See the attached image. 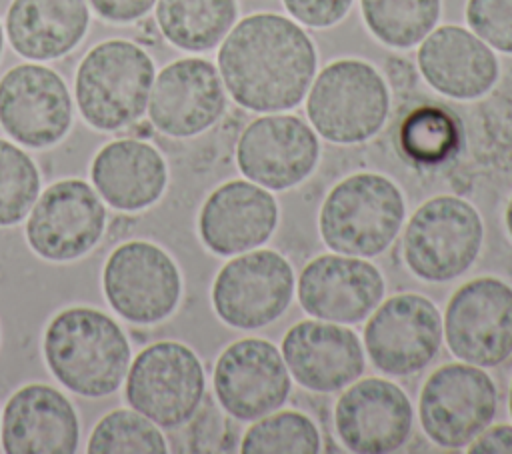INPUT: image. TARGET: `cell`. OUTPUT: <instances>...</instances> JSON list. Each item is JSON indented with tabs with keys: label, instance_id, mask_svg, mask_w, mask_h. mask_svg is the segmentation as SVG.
I'll use <instances>...</instances> for the list:
<instances>
[{
	"label": "cell",
	"instance_id": "26",
	"mask_svg": "<svg viewBox=\"0 0 512 454\" xmlns=\"http://www.w3.org/2000/svg\"><path fill=\"white\" fill-rule=\"evenodd\" d=\"M160 34L188 52H204L224 40L236 20V0H156Z\"/></svg>",
	"mask_w": 512,
	"mask_h": 454
},
{
	"label": "cell",
	"instance_id": "16",
	"mask_svg": "<svg viewBox=\"0 0 512 454\" xmlns=\"http://www.w3.org/2000/svg\"><path fill=\"white\" fill-rule=\"evenodd\" d=\"M72 100L64 80L40 64H18L0 78V124L20 144L46 148L70 128Z\"/></svg>",
	"mask_w": 512,
	"mask_h": 454
},
{
	"label": "cell",
	"instance_id": "11",
	"mask_svg": "<svg viewBox=\"0 0 512 454\" xmlns=\"http://www.w3.org/2000/svg\"><path fill=\"white\" fill-rule=\"evenodd\" d=\"M102 288L118 316L134 324H156L176 310L182 280L166 250L146 240H128L108 256Z\"/></svg>",
	"mask_w": 512,
	"mask_h": 454
},
{
	"label": "cell",
	"instance_id": "15",
	"mask_svg": "<svg viewBox=\"0 0 512 454\" xmlns=\"http://www.w3.org/2000/svg\"><path fill=\"white\" fill-rule=\"evenodd\" d=\"M212 380L222 410L242 422L278 410L292 384L282 352L262 338H242L224 348Z\"/></svg>",
	"mask_w": 512,
	"mask_h": 454
},
{
	"label": "cell",
	"instance_id": "33",
	"mask_svg": "<svg viewBox=\"0 0 512 454\" xmlns=\"http://www.w3.org/2000/svg\"><path fill=\"white\" fill-rule=\"evenodd\" d=\"M284 8L296 22L310 26V28H328L340 22L350 6L352 0H282Z\"/></svg>",
	"mask_w": 512,
	"mask_h": 454
},
{
	"label": "cell",
	"instance_id": "4",
	"mask_svg": "<svg viewBox=\"0 0 512 454\" xmlns=\"http://www.w3.org/2000/svg\"><path fill=\"white\" fill-rule=\"evenodd\" d=\"M154 62L130 40H104L90 48L76 70V102L82 118L106 132L128 128L148 108Z\"/></svg>",
	"mask_w": 512,
	"mask_h": 454
},
{
	"label": "cell",
	"instance_id": "34",
	"mask_svg": "<svg viewBox=\"0 0 512 454\" xmlns=\"http://www.w3.org/2000/svg\"><path fill=\"white\" fill-rule=\"evenodd\" d=\"M90 4L110 22H134L144 18L156 0H90Z\"/></svg>",
	"mask_w": 512,
	"mask_h": 454
},
{
	"label": "cell",
	"instance_id": "35",
	"mask_svg": "<svg viewBox=\"0 0 512 454\" xmlns=\"http://www.w3.org/2000/svg\"><path fill=\"white\" fill-rule=\"evenodd\" d=\"M466 448L472 454H512V426H488Z\"/></svg>",
	"mask_w": 512,
	"mask_h": 454
},
{
	"label": "cell",
	"instance_id": "9",
	"mask_svg": "<svg viewBox=\"0 0 512 454\" xmlns=\"http://www.w3.org/2000/svg\"><path fill=\"white\" fill-rule=\"evenodd\" d=\"M442 330L450 352L480 368L512 356V286L496 276L462 284L448 300Z\"/></svg>",
	"mask_w": 512,
	"mask_h": 454
},
{
	"label": "cell",
	"instance_id": "18",
	"mask_svg": "<svg viewBox=\"0 0 512 454\" xmlns=\"http://www.w3.org/2000/svg\"><path fill=\"white\" fill-rule=\"evenodd\" d=\"M414 412L406 392L384 378L354 380L334 406L340 442L358 454H386L406 444Z\"/></svg>",
	"mask_w": 512,
	"mask_h": 454
},
{
	"label": "cell",
	"instance_id": "19",
	"mask_svg": "<svg viewBox=\"0 0 512 454\" xmlns=\"http://www.w3.org/2000/svg\"><path fill=\"white\" fill-rule=\"evenodd\" d=\"M384 278L364 258L322 254L298 278V302L310 316L336 324H356L382 302Z\"/></svg>",
	"mask_w": 512,
	"mask_h": 454
},
{
	"label": "cell",
	"instance_id": "23",
	"mask_svg": "<svg viewBox=\"0 0 512 454\" xmlns=\"http://www.w3.org/2000/svg\"><path fill=\"white\" fill-rule=\"evenodd\" d=\"M418 70L442 96L474 100L492 90L498 80V58L472 30L440 26L418 46Z\"/></svg>",
	"mask_w": 512,
	"mask_h": 454
},
{
	"label": "cell",
	"instance_id": "17",
	"mask_svg": "<svg viewBox=\"0 0 512 454\" xmlns=\"http://www.w3.org/2000/svg\"><path fill=\"white\" fill-rule=\"evenodd\" d=\"M146 110L152 126L172 138H188L208 130L226 110L218 68L204 58L170 62L154 78Z\"/></svg>",
	"mask_w": 512,
	"mask_h": 454
},
{
	"label": "cell",
	"instance_id": "14",
	"mask_svg": "<svg viewBox=\"0 0 512 454\" xmlns=\"http://www.w3.org/2000/svg\"><path fill=\"white\" fill-rule=\"evenodd\" d=\"M320 142L310 124L292 114H264L252 120L236 144L240 172L266 190H288L316 168Z\"/></svg>",
	"mask_w": 512,
	"mask_h": 454
},
{
	"label": "cell",
	"instance_id": "32",
	"mask_svg": "<svg viewBox=\"0 0 512 454\" xmlns=\"http://www.w3.org/2000/svg\"><path fill=\"white\" fill-rule=\"evenodd\" d=\"M466 22L490 48L512 54V0H468Z\"/></svg>",
	"mask_w": 512,
	"mask_h": 454
},
{
	"label": "cell",
	"instance_id": "10",
	"mask_svg": "<svg viewBox=\"0 0 512 454\" xmlns=\"http://www.w3.org/2000/svg\"><path fill=\"white\" fill-rule=\"evenodd\" d=\"M294 296V272L276 250H248L220 268L212 284L216 316L238 330H258L278 320Z\"/></svg>",
	"mask_w": 512,
	"mask_h": 454
},
{
	"label": "cell",
	"instance_id": "2",
	"mask_svg": "<svg viewBox=\"0 0 512 454\" xmlns=\"http://www.w3.org/2000/svg\"><path fill=\"white\" fill-rule=\"evenodd\" d=\"M44 360L70 392L104 398L118 390L130 366V344L116 320L90 306L58 312L44 332Z\"/></svg>",
	"mask_w": 512,
	"mask_h": 454
},
{
	"label": "cell",
	"instance_id": "37",
	"mask_svg": "<svg viewBox=\"0 0 512 454\" xmlns=\"http://www.w3.org/2000/svg\"><path fill=\"white\" fill-rule=\"evenodd\" d=\"M126 130V136H132V138H142V140H148L152 134H154V126H152V122L148 120H136V122H132L128 128H124Z\"/></svg>",
	"mask_w": 512,
	"mask_h": 454
},
{
	"label": "cell",
	"instance_id": "40",
	"mask_svg": "<svg viewBox=\"0 0 512 454\" xmlns=\"http://www.w3.org/2000/svg\"><path fill=\"white\" fill-rule=\"evenodd\" d=\"M2 44H4V32H2V24H0V54H2Z\"/></svg>",
	"mask_w": 512,
	"mask_h": 454
},
{
	"label": "cell",
	"instance_id": "7",
	"mask_svg": "<svg viewBox=\"0 0 512 454\" xmlns=\"http://www.w3.org/2000/svg\"><path fill=\"white\" fill-rule=\"evenodd\" d=\"M206 390L200 358L182 342L144 346L126 372L124 396L132 410L160 428H178L194 418Z\"/></svg>",
	"mask_w": 512,
	"mask_h": 454
},
{
	"label": "cell",
	"instance_id": "30",
	"mask_svg": "<svg viewBox=\"0 0 512 454\" xmlns=\"http://www.w3.org/2000/svg\"><path fill=\"white\" fill-rule=\"evenodd\" d=\"M86 450L92 454H164L168 446L160 428L150 418L136 410L118 408L96 422L88 438Z\"/></svg>",
	"mask_w": 512,
	"mask_h": 454
},
{
	"label": "cell",
	"instance_id": "21",
	"mask_svg": "<svg viewBox=\"0 0 512 454\" xmlns=\"http://www.w3.org/2000/svg\"><path fill=\"white\" fill-rule=\"evenodd\" d=\"M278 224L276 198L250 180L220 184L198 214L202 244L218 256H234L262 246Z\"/></svg>",
	"mask_w": 512,
	"mask_h": 454
},
{
	"label": "cell",
	"instance_id": "6",
	"mask_svg": "<svg viewBox=\"0 0 512 454\" xmlns=\"http://www.w3.org/2000/svg\"><path fill=\"white\" fill-rule=\"evenodd\" d=\"M482 240V218L468 200L434 196L420 204L406 224L404 262L420 280L448 282L476 262Z\"/></svg>",
	"mask_w": 512,
	"mask_h": 454
},
{
	"label": "cell",
	"instance_id": "1",
	"mask_svg": "<svg viewBox=\"0 0 512 454\" xmlns=\"http://www.w3.org/2000/svg\"><path fill=\"white\" fill-rule=\"evenodd\" d=\"M218 72L236 104L252 112H284L302 102L316 76V48L294 20L258 12L224 36Z\"/></svg>",
	"mask_w": 512,
	"mask_h": 454
},
{
	"label": "cell",
	"instance_id": "22",
	"mask_svg": "<svg viewBox=\"0 0 512 454\" xmlns=\"http://www.w3.org/2000/svg\"><path fill=\"white\" fill-rule=\"evenodd\" d=\"M80 422L70 400L48 384H26L2 412V448L8 454H72Z\"/></svg>",
	"mask_w": 512,
	"mask_h": 454
},
{
	"label": "cell",
	"instance_id": "38",
	"mask_svg": "<svg viewBox=\"0 0 512 454\" xmlns=\"http://www.w3.org/2000/svg\"><path fill=\"white\" fill-rule=\"evenodd\" d=\"M504 224H506V230L512 238V198L508 200V206H506V212H504Z\"/></svg>",
	"mask_w": 512,
	"mask_h": 454
},
{
	"label": "cell",
	"instance_id": "28",
	"mask_svg": "<svg viewBox=\"0 0 512 454\" xmlns=\"http://www.w3.org/2000/svg\"><path fill=\"white\" fill-rule=\"evenodd\" d=\"M440 0H360L368 30L390 48H412L436 28Z\"/></svg>",
	"mask_w": 512,
	"mask_h": 454
},
{
	"label": "cell",
	"instance_id": "24",
	"mask_svg": "<svg viewBox=\"0 0 512 454\" xmlns=\"http://www.w3.org/2000/svg\"><path fill=\"white\" fill-rule=\"evenodd\" d=\"M90 178L112 208L134 212L152 206L162 196L168 170L162 154L150 142L124 136L98 150Z\"/></svg>",
	"mask_w": 512,
	"mask_h": 454
},
{
	"label": "cell",
	"instance_id": "8",
	"mask_svg": "<svg viewBox=\"0 0 512 454\" xmlns=\"http://www.w3.org/2000/svg\"><path fill=\"white\" fill-rule=\"evenodd\" d=\"M494 380L480 366L454 362L436 368L424 382L418 418L424 434L442 448L468 446L496 416Z\"/></svg>",
	"mask_w": 512,
	"mask_h": 454
},
{
	"label": "cell",
	"instance_id": "3",
	"mask_svg": "<svg viewBox=\"0 0 512 454\" xmlns=\"http://www.w3.org/2000/svg\"><path fill=\"white\" fill-rule=\"evenodd\" d=\"M406 216L400 188L376 172L340 180L324 198L318 228L322 242L338 254L372 258L398 236Z\"/></svg>",
	"mask_w": 512,
	"mask_h": 454
},
{
	"label": "cell",
	"instance_id": "36",
	"mask_svg": "<svg viewBox=\"0 0 512 454\" xmlns=\"http://www.w3.org/2000/svg\"><path fill=\"white\" fill-rule=\"evenodd\" d=\"M138 40L140 42H144V44H150V46H154L156 44V40H158V36H160V30H158V24H156V20H150V18H140V22H138Z\"/></svg>",
	"mask_w": 512,
	"mask_h": 454
},
{
	"label": "cell",
	"instance_id": "5",
	"mask_svg": "<svg viewBox=\"0 0 512 454\" xmlns=\"http://www.w3.org/2000/svg\"><path fill=\"white\" fill-rule=\"evenodd\" d=\"M390 92L380 72L358 58L330 62L306 94V116L316 134L334 144H360L380 132Z\"/></svg>",
	"mask_w": 512,
	"mask_h": 454
},
{
	"label": "cell",
	"instance_id": "12",
	"mask_svg": "<svg viewBox=\"0 0 512 454\" xmlns=\"http://www.w3.org/2000/svg\"><path fill=\"white\" fill-rule=\"evenodd\" d=\"M442 340V316L422 294L390 296L374 308L364 326L368 358L390 376H410L426 368Z\"/></svg>",
	"mask_w": 512,
	"mask_h": 454
},
{
	"label": "cell",
	"instance_id": "39",
	"mask_svg": "<svg viewBox=\"0 0 512 454\" xmlns=\"http://www.w3.org/2000/svg\"><path fill=\"white\" fill-rule=\"evenodd\" d=\"M508 410H510V416H512V382H510V392H508Z\"/></svg>",
	"mask_w": 512,
	"mask_h": 454
},
{
	"label": "cell",
	"instance_id": "27",
	"mask_svg": "<svg viewBox=\"0 0 512 454\" xmlns=\"http://www.w3.org/2000/svg\"><path fill=\"white\" fill-rule=\"evenodd\" d=\"M400 152L418 166L434 168L450 162L462 146V126L444 106L412 108L398 126Z\"/></svg>",
	"mask_w": 512,
	"mask_h": 454
},
{
	"label": "cell",
	"instance_id": "31",
	"mask_svg": "<svg viewBox=\"0 0 512 454\" xmlns=\"http://www.w3.org/2000/svg\"><path fill=\"white\" fill-rule=\"evenodd\" d=\"M40 192V176L32 158L8 140H0V226L28 216Z\"/></svg>",
	"mask_w": 512,
	"mask_h": 454
},
{
	"label": "cell",
	"instance_id": "25",
	"mask_svg": "<svg viewBox=\"0 0 512 454\" xmlns=\"http://www.w3.org/2000/svg\"><path fill=\"white\" fill-rule=\"evenodd\" d=\"M88 28L86 0H12L6 34L12 48L30 60L70 52Z\"/></svg>",
	"mask_w": 512,
	"mask_h": 454
},
{
	"label": "cell",
	"instance_id": "29",
	"mask_svg": "<svg viewBox=\"0 0 512 454\" xmlns=\"http://www.w3.org/2000/svg\"><path fill=\"white\" fill-rule=\"evenodd\" d=\"M244 454H316L320 432L312 418L296 410L270 412L254 422L240 442Z\"/></svg>",
	"mask_w": 512,
	"mask_h": 454
},
{
	"label": "cell",
	"instance_id": "20",
	"mask_svg": "<svg viewBox=\"0 0 512 454\" xmlns=\"http://www.w3.org/2000/svg\"><path fill=\"white\" fill-rule=\"evenodd\" d=\"M290 376L306 390L328 394L350 386L364 372V350L354 330L328 320H302L282 340Z\"/></svg>",
	"mask_w": 512,
	"mask_h": 454
},
{
	"label": "cell",
	"instance_id": "13",
	"mask_svg": "<svg viewBox=\"0 0 512 454\" xmlns=\"http://www.w3.org/2000/svg\"><path fill=\"white\" fill-rule=\"evenodd\" d=\"M106 228V210L98 192L78 178L48 186L36 198L28 222L30 248L52 262H66L90 252Z\"/></svg>",
	"mask_w": 512,
	"mask_h": 454
}]
</instances>
